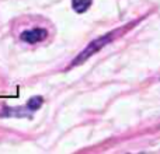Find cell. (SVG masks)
<instances>
[{
  "label": "cell",
  "instance_id": "4",
  "mask_svg": "<svg viewBox=\"0 0 160 154\" xmlns=\"http://www.w3.org/2000/svg\"><path fill=\"white\" fill-rule=\"evenodd\" d=\"M42 102H44V98H42V97H39V95L32 97V98L28 101L27 108L30 111H37V109H39V107L42 105Z\"/></svg>",
  "mask_w": 160,
  "mask_h": 154
},
{
  "label": "cell",
  "instance_id": "3",
  "mask_svg": "<svg viewBox=\"0 0 160 154\" xmlns=\"http://www.w3.org/2000/svg\"><path fill=\"white\" fill-rule=\"evenodd\" d=\"M91 6V0H72V7L76 13L82 14L90 8Z\"/></svg>",
  "mask_w": 160,
  "mask_h": 154
},
{
  "label": "cell",
  "instance_id": "2",
  "mask_svg": "<svg viewBox=\"0 0 160 154\" xmlns=\"http://www.w3.org/2000/svg\"><path fill=\"white\" fill-rule=\"evenodd\" d=\"M105 41H110V36H104V38H100V39H96V41H93L91 42V45L88 48H86L84 51L82 52V55H80V58L78 59V60H75L73 62V65H76V63H79V62H82V60H84L86 58H88L90 55H93L96 51H98L100 48L102 46V45H105L107 42Z\"/></svg>",
  "mask_w": 160,
  "mask_h": 154
},
{
  "label": "cell",
  "instance_id": "1",
  "mask_svg": "<svg viewBox=\"0 0 160 154\" xmlns=\"http://www.w3.org/2000/svg\"><path fill=\"white\" fill-rule=\"evenodd\" d=\"M47 35H48V32L45 28L37 27V28H32V30H27L24 32H21L20 39L22 42H27V44H37V42L47 38Z\"/></svg>",
  "mask_w": 160,
  "mask_h": 154
}]
</instances>
